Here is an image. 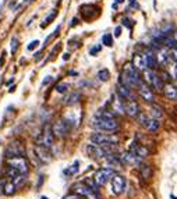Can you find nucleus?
<instances>
[{
    "label": "nucleus",
    "mask_w": 177,
    "mask_h": 199,
    "mask_svg": "<svg viewBox=\"0 0 177 199\" xmlns=\"http://www.w3.org/2000/svg\"><path fill=\"white\" fill-rule=\"evenodd\" d=\"M91 125L98 131L102 132H114L119 130V123L114 118H100L93 116L91 120Z\"/></svg>",
    "instance_id": "1"
},
{
    "label": "nucleus",
    "mask_w": 177,
    "mask_h": 199,
    "mask_svg": "<svg viewBox=\"0 0 177 199\" xmlns=\"http://www.w3.org/2000/svg\"><path fill=\"white\" fill-rule=\"evenodd\" d=\"M142 77L144 79L142 81L145 84H148L152 89H156V90H163V81L162 78H159V75H156V72L151 68H147L142 71Z\"/></svg>",
    "instance_id": "2"
},
{
    "label": "nucleus",
    "mask_w": 177,
    "mask_h": 199,
    "mask_svg": "<svg viewBox=\"0 0 177 199\" xmlns=\"http://www.w3.org/2000/svg\"><path fill=\"white\" fill-rule=\"evenodd\" d=\"M89 139L92 144L96 145H117L120 142L119 136L112 135V134H99V132H92Z\"/></svg>",
    "instance_id": "3"
},
{
    "label": "nucleus",
    "mask_w": 177,
    "mask_h": 199,
    "mask_svg": "<svg viewBox=\"0 0 177 199\" xmlns=\"http://www.w3.org/2000/svg\"><path fill=\"white\" fill-rule=\"evenodd\" d=\"M135 118H137L138 124H141L145 130L149 131V132H156V131L159 130V127H160L159 120H155V118H152V117H148V116L144 114V113H140Z\"/></svg>",
    "instance_id": "4"
},
{
    "label": "nucleus",
    "mask_w": 177,
    "mask_h": 199,
    "mask_svg": "<svg viewBox=\"0 0 177 199\" xmlns=\"http://www.w3.org/2000/svg\"><path fill=\"white\" fill-rule=\"evenodd\" d=\"M7 159H11V157H24L25 155V148L22 145L21 141H13L11 144L7 146L6 152H4Z\"/></svg>",
    "instance_id": "5"
},
{
    "label": "nucleus",
    "mask_w": 177,
    "mask_h": 199,
    "mask_svg": "<svg viewBox=\"0 0 177 199\" xmlns=\"http://www.w3.org/2000/svg\"><path fill=\"white\" fill-rule=\"evenodd\" d=\"M114 175V171L113 169H109V167H102V169L96 170L95 175H93V180L96 181V184L102 187L108 182L109 180H112V177Z\"/></svg>",
    "instance_id": "6"
},
{
    "label": "nucleus",
    "mask_w": 177,
    "mask_h": 199,
    "mask_svg": "<svg viewBox=\"0 0 177 199\" xmlns=\"http://www.w3.org/2000/svg\"><path fill=\"white\" fill-rule=\"evenodd\" d=\"M69 130H70V124L67 123L66 120H59L52 125V131H53V135L56 138L61 139L64 136H67L69 134Z\"/></svg>",
    "instance_id": "7"
},
{
    "label": "nucleus",
    "mask_w": 177,
    "mask_h": 199,
    "mask_svg": "<svg viewBox=\"0 0 177 199\" xmlns=\"http://www.w3.org/2000/svg\"><path fill=\"white\" fill-rule=\"evenodd\" d=\"M137 89H138V94H140V96L142 98V100H145L147 103H153L155 102L153 90L148 84H145L144 81H141L138 84V88H137Z\"/></svg>",
    "instance_id": "8"
},
{
    "label": "nucleus",
    "mask_w": 177,
    "mask_h": 199,
    "mask_svg": "<svg viewBox=\"0 0 177 199\" xmlns=\"http://www.w3.org/2000/svg\"><path fill=\"white\" fill-rule=\"evenodd\" d=\"M9 167L15 169L20 174H27L28 173V162L25 157H11V159H9Z\"/></svg>",
    "instance_id": "9"
},
{
    "label": "nucleus",
    "mask_w": 177,
    "mask_h": 199,
    "mask_svg": "<svg viewBox=\"0 0 177 199\" xmlns=\"http://www.w3.org/2000/svg\"><path fill=\"white\" fill-rule=\"evenodd\" d=\"M53 139H54V135H53V131H52V125L46 124L43 127V131L39 136V145H43L46 148H50L52 145H53Z\"/></svg>",
    "instance_id": "10"
},
{
    "label": "nucleus",
    "mask_w": 177,
    "mask_h": 199,
    "mask_svg": "<svg viewBox=\"0 0 177 199\" xmlns=\"http://www.w3.org/2000/svg\"><path fill=\"white\" fill-rule=\"evenodd\" d=\"M85 152H87V155L89 157H92V159H103V157L106 156V151L100 146V145H96V144H88L87 146H85Z\"/></svg>",
    "instance_id": "11"
},
{
    "label": "nucleus",
    "mask_w": 177,
    "mask_h": 199,
    "mask_svg": "<svg viewBox=\"0 0 177 199\" xmlns=\"http://www.w3.org/2000/svg\"><path fill=\"white\" fill-rule=\"evenodd\" d=\"M33 153H35L36 159L41 163H50L52 162V155L49 152V148L43 146V145H35L33 148Z\"/></svg>",
    "instance_id": "12"
},
{
    "label": "nucleus",
    "mask_w": 177,
    "mask_h": 199,
    "mask_svg": "<svg viewBox=\"0 0 177 199\" xmlns=\"http://www.w3.org/2000/svg\"><path fill=\"white\" fill-rule=\"evenodd\" d=\"M112 189L116 195H120L126 189V178L120 174H114L112 177Z\"/></svg>",
    "instance_id": "13"
},
{
    "label": "nucleus",
    "mask_w": 177,
    "mask_h": 199,
    "mask_svg": "<svg viewBox=\"0 0 177 199\" xmlns=\"http://www.w3.org/2000/svg\"><path fill=\"white\" fill-rule=\"evenodd\" d=\"M121 72H124L126 75H128L130 78H131L134 82H137V84H140V82L142 81V79H141V75H140V71H138L137 68H135L134 66H132V63L124 64L123 71H121Z\"/></svg>",
    "instance_id": "14"
},
{
    "label": "nucleus",
    "mask_w": 177,
    "mask_h": 199,
    "mask_svg": "<svg viewBox=\"0 0 177 199\" xmlns=\"http://www.w3.org/2000/svg\"><path fill=\"white\" fill-rule=\"evenodd\" d=\"M123 109H124V113H126L127 116H130V117H137V116L141 113L140 112L138 103L135 102V100H127V102L124 103Z\"/></svg>",
    "instance_id": "15"
},
{
    "label": "nucleus",
    "mask_w": 177,
    "mask_h": 199,
    "mask_svg": "<svg viewBox=\"0 0 177 199\" xmlns=\"http://www.w3.org/2000/svg\"><path fill=\"white\" fill-rule=\"evenodd\" d=\"M116 95L120 96L123 100H135V95H134V92H132V89H128V88L123 86L121 84H117Z\"/></svg>",
    "instance_id": "16"
},
{
    "label": "nucleus",
    "mask_w": 177,
    "mask_h": 199,
    "mask_svg": "<svg viewBox=\"0 0 177 199\" xmlns=\"http://www.w3.org/2000/svg\"><path fill=\"white\" fill-rule=\"evenodd\" d=\"M132 66L138 71H144V70L148 68V63H147V59H145L144 53H137L134 54V59H132Z\"/></svg>",
    "instance_id": "17"
},
{
    "label": "nucleus",
    "mask_w": 177,
    "mask_h": 199,
    "mask_svg": "<svg viewBox=\"0 0 177 199\" xmlns=\"http://www.w3.org/2000/svg\"><path fill=\"white\" fill-rule=\"evenodd\" d=\"M71 189H73V192L77 193V195H80V196H88L91 192H95V191H92L87 184H85L84 181H82V182H77V184H74L71 187Z\"/></svg>",
    "instance_id": "18"
},
{
    "label": "nucleus",
    "mask_w": 177,
    "mask_h": 199,
    "mask_svg": "<svg viewBox=\"0 0 177 199\" xmlns=\"http://www.w3.org/2000/svg\"><path fill=\"white\" fill-rule=\"evenodd\" d=\"M120 160H121V163H123V164H130V166H132V164H138V163L141 162V159H138V157L135 156L132 152H130V151L121 153Z\"/></svg>",
    "instance_id": "19"
},
{
    "label": "nucleus",
    "mask_w": 177,
    "mask_h": 199,
    "mask_svg": "<svg viewBox=\"0 0 177 199\" xmlns=\"http://www.w3.org/2000/svg\"><path fill=\"white\" fill-rule=\"evenodd\" d=\"M130 152H132V153H134L135 156L138 157V159L147 157L148 155H149V151H148V149L145 148V146H142V145H137L135 142L131 145V149H130Z\"/></svg>",
    "instance_id": "20"
},
{
    "label": "nucleus",
    "mask_w": 177,
    "mask_h": 199,
    "mask_svg": "<svg viewBox=\"0 0 177 199\" xmlns=\"http://www.w3.org/2000/svg\"><path fill=\"white\" fill-rule=\"evenodd\" d=\"M163 94L167 99L170 100H177V88L174 86L173 84L167 82V84L163 85Z\"/></svg>",
    "instance_id": "21"
},
{
    "label": "nucleus",
    "mask_w": 177,
    "mask_h": 199,
    "mask_svg": "<svg viewBox=\"0 0 177 199\" xmlns=\"http://www.w3.org/2000/svg\"><path fill=\"white\" fill-rule=\"evenodd\" d=\"M119 84H121L123 86H126V88H128V89H137L138 88V84L137 82H134L131 78H130L128 75H126L124 72H121L120 74V77H119Z\"/></svg>",
    "instance_id": "22"
},
{
    "label": "nucleus",
    "mask_w": 177,
    "mask_h": 199,
    "mask_svg": "<svg viewBox=\"0 0 177 199\" xmlns=\"http://www.w3.org/2000/svg\"><path fill=\"white\" fill-rule=\"evenodd\" d=\"M149 114H151V117L155 118V120H160V118L165 116V110H163L162 106L152 103L149 107Z\"/></svg>",
    "instance_id": "23"
},
{
    "label": "nucleus",
    "mask_w": 177,
    "mask_h": 199,
    "mask_svg": "<svg viewBox=\"0 0 177 199\" xmlns=\"http://www.w3.org/2000/svg\"><path fill=\"white\" fill-rule=\"evenodd\" d=\"M156 61H158V64H160V66H167L169 64L170 56H169V53L165 49H159L158 54H156Z\"/></svg>",
    "instance_id": "24"
},
{
    "label": "nucleus",
    "mask_w": 177,
    "mask_h": 199,
    "mask_svg": "<svg viewBox=\"0 0 177 199\" xmlns=\"http://www.w3.org/2000/svg\"><path fill=\"white\" fill-rule=\"evenodd\" d=\"M80 99H81V94L78 92V90H75V92H71L70 95H67L66 98H64V105L66 106H73L75 105V103L80 102Z\"/></svg>",
    "instance_id": "25"
},
{
    "label": "nucleus",
    "mask_w": 177,
    "mask_h": 199,
    "mask_svg": "<svg viewBox=\"0 0 177 199\" xmlns=\"http://www.w3.org/2000/svg\"><path fill=\"white\" fill-rule=\"evenodd\" d=\"M145 59H147V63H148V67H151V70L152 68H156V66H158V61H156V56L155 53H153L151 49H147V52L144 53Z\"/></svg>",
    "instance_id": "26"
},
{
    "label": "nucleus",
    "mask_w": 177,
    "mask_h": 199,
    "mask_svg": "<svg viewBox=\"0 0 177 199\" xmlns=\"http://www.w3.org/2000/svg\"><path fill=\"white\" fill-rule=\"evenodd\" d=\"M98 78H99L102 82L108 81V79L110 78V72H109V70H108V68L99 70V71H98Z\"/></svg>",
    "instance_id": "27"
},
{
    "label": "nucleus",
    "mask_w": 177,
    "mask_h": 199,
    "mask_svg": "<svg viewBox=\"0 0 177 199\" xmlns=\"http://www.w3.org/2000/svg\"><path fill=\"white\" fill-rule=\"evenodd\" d=\"M84 182L88 185V187L91 188L92 191H95V192H98V188H99V185L96 184V181L93 180V178H85Z\"/></svg>",
    "instance_id": "28"
},
{
    "label": "nucleus",
    "mask_w": 177,
    "mask_h": 199,
    "mask_svg": "<svg viewBox=\"0 0 177 199\" xmlns=\"http://www.w3.org/2000/svg\"><path fill=\"white\" fill-rule=\"evenodd\" d=\"M102 42L105 46H108V48H112L113 46V36L110 35V33H105L102 38Z\"/></svg>",
    "instance_id": "29"
},
{
    "label": "nucleus",
    "mask_w": 177,
    "mask_h": 199,
    "mask_svg": "<svg viewBox=\"0 0 177 199\" xmlns=\"http://www.w3.org/2000/svg\"><path fill=\"white\" fill-rule=\"evenodd\" d=\"M57 17V10H52V13L48 15V17L45 18V21H43V24H42V27H46L48 24H50L52 21H53L54 18Z\"/></svg>",
    "instance_id": "30"
},
{
    "label": "nucleus",
    "mask_w": 177,
    "mask_h": 199,
    "mask_svg": "<svg viewBox=\"0 0 177 199\" xmlns=\"http://www.w3.org/2000/svg\"><path fill=\"white\" fill-rule=\"evenodd\" d=\"M15 185H14V182H9V184H6L4 185V193L6 195H13V193L15 192Z\"/></svg>",
    "instance_id": "31"
},
{
    "label": "nucleus",
    "mask_w": 177,
    "mask_h": 199,
    "mask_svg": "<svg viewBox=\"0 0 177 199\" xmlns=\"http://www.w3.org/2000/svg\"><path fill=\"white\" fill-rule=\"evenodd\" d=\"M70 85L66 84V82H61V84H59L56 86V92H59V94H66L67 90H69Z\"/></svg>",
    "instance_id": "32"
},
{
    "label": "nucleus",
    "mask_w": 177,
    "mask_h": 199,
    "mask_svg": "<svg viewBox=\"0 0 177 199\" xmlns=\"http://www.w3.org/2000/svg\"><path fill=\"white\" fill-rule=\"evenodd\" d=\"M78 171V162H75L74 164H73L70 169H67L66 171H64V174H67V175H73V174H75V173Z\"/></svg>",
    "instance_id": "33"
},
{
    "label": "nucleus",
    "mask_w": 177,
    "mask_h": 199,
    "mask_svg": "<svg viewBox=\"0 0 177 199\" xmlns=\"http://www.w3.org/2000/svg\"><path fill=\"white\" fill-rule=\"evenodd\" d=\"M121 22H123V25H124V27H127V28H132V27H134V21H132L131 18H128V17H124L123 20H121Z\"/></svg>",
    "instance_id": "34"
},
{
    "label": "nucleus",
    "mask_w": 177,
    "mask_h": 199,
    "mask_svg": "<svg viewBox=\"0 0 177 199\" xmlns=\"http://www.w3.org/2000/svg\"><path fill=\"white\" fill-rule=\"evenodd\" d=\"M170 77L174 79H177V63H174V61L170 67Z\"/></svg>",
    "instance_id": "35"
},
{
    "label": "nucleus",
    "mask_w": 177,
    "mask_h": 199,
    "mask_svg": "<svg viewBox=\"0 0 177 199\" xmlns=\"http://www.w3.org/2000/svg\"><path fill=\"white\" fill-rule=\"evenodd\" d=\"M169 56H170V59L174 61V63H177V46H174V48L170 49V53H169Z\"/></svg>",
    "instance_id": "36"
},
{
    "label": "nucleus",
    "mask_w": 177,
    "mask_h": 199,
    "mask_svg": "<svg viewBox=\"0 0 177 199\" xmlns=\"http://www.w3.org/2000/svg\"><path fill=\"white\" fill-rule=\"evenodd\" d=\"M17 48H18V39L15 36H13L11 38V53H15Z\"/></svg>",
    "instance_id": "37"
},
{
    "label": "nucleus",
    "mask_w": 177,
    "mask_h": 199,
    "mask_svg": "<svg viewBox=\"0 0 177 199\" xmlns=\"http://www.w3.org/2000/svg\"><path fill=\"white\" fill-rule=\"evenodd\" d=\"M100 49H102V46H100V45H98V46H93V48H91L89 54H91V56H95L96 53H99V52H100Z\"/></svg>",
    "instance_id": "38"
},
{
    "label": "nucleus",
    "mask_w": 177,
    "mask_h": 199,
    "mask_svg": "<svg viewBox=\"0 0 177 199\" xmlns=\"http://www.w3.org/2000/svg\"><path fill=\"white\" fill-rule=\"evenodd\" d=\"M38 45H39V40H36V39H35V40H32V42H31L30 45L27 46V49H28V50H33V49H35Z\"/></svg>",
    "instance_id": "39"
},
{
    "label": "nucleus",
    "mask_w": 177,
    "mask_h": 199,
    "mask_svg": "<svg viewBox=\"0 0 177 199\" xmlns=\"http://www.w3.org/2000/svg\"><path fill=\"white\" fill-rule=\"evenodd\" d=\"M63 199H80V195H77V193H69V195H66Z\"/></svg>",
    "instance_id": "40"
},
{
    "label": "nucleus",
    "mask_w": 177,
    "mask_h": 199,
    "mask_svg": "<svg viewBox=\"0 0 177 199\" xmlns=\"http://www.w3.org/2000/svg\"><path fill=\"white\" fill-rule=\"evenodd\" d=\"M53 81V77H50V75H48V77H45V79L42 81V86H45V85H48L49 82H52Z\"/></svg>",
    "instance_id": "41"
},
{
    "label": "nucleus",
    "mask_w": 177,
    "mask_h": 199,
    "mask_svg": "<svg viewBox=\"0 0 177 199\" xmlns=\"http://www.w3.org/2000/svg\"><path fill=\"white\" fill-rule=\"evenodd\" d=\"M87 198H88V199H99V195H98L96 192H91L89 195L87 196Z\"/></svg>",
    "instance_id": "42"
},
{
    "label": "nucleus",
    "mask_w": 177,
    "mask_h": 199,
    "mask_svg": "<svg viewBox=\"0 0 177 199\" xmlns=\"http://www.w3.org/2000/svg\"><path fill=\"white\" fill-rule=\"evenodd\" d=\"M120 35H121V28L120 27H116V28H114V36H116V38H119Z\"/></svg>",
    "instance_id": "43"
},
{
    "label": "nucleus",
    "mask_w": 177,
    "mask_h": 199,
    "mask_svg": "<svg viewBox=\"0 0 177 199\" xmlns=\"http://www.w3.org/2000/svg\"><path fill=\"white\" fill-rule=\"evenodd\" d=\"M77 22H78L77 18H73V20H71V24H70V27H74V25H77Z\"/></svg>",
    "instance_id": "44"
},
{
    "label": "nucleus",
    "mask_w": 177,
    "mask_h": 199,
    "mask_svg": "<svg viewBox=\"0 0 177 199\" xmlns=\"http://www.w3.org/2000/svg\"><path fill=\"white\" fill-rule=\"evenodd\" d=\"M69 59H70V54H69V53L63 54V60H69Z\"/></svg>",
    "instance_id": "45"
},
{
    "label": "nucleus",
    "mask_w": 177,
    "mask_h": 199,
    "mask_svg": "<svg viewBox=\"0 0 177 199\" xmlns=\"http://www.w3.org/2000/svg\"><path fill=\"white\" fill-rule=\"evenodd\" d=\"M173 38H174V42H176V46H177V32H174Z\"/></svg>",
    "instance_id": "46"
},
{
    "label": "nucleus",
    "mask_w": 177,
    "mask_h": 199,
    "mask_svg": "<svg viewBox=\"0 0 177 199\" xmlns=\"http://www.w3.org/2000/svg\"><path fill=\"white\" fill-rule=\"evenodd\" d=\"M13 82H14V79H10V81L6 82V85H10V84H13Z\"/></svg>",
    "instance_id": "47"
},
{
    "label": "nucleus",
    "mask_w": 177,
    "mask_h": 199,
    "mask_svg": "<svg viewBox=\"0 0 177 199\" xmlns=\"http://www.w3.org/2000/svg\"><path fill=\"white\" fill-rule=\"evenodd\" d=\"M69 74H70V75H77V72H75V71H70Z\"/></svg>",
    "instance_id": "48"
},
{
    "label": "nucleus",
    "mask_w": 177,
    "mask_h": 199,
    "mask_svg": "<svg viewBox=\"0 0 177 199\" xmlns=\"http://www.w3.org/2000/svg\"><path fill=\"white\" fill-rule=\"evenodd\" d=\"M123 2H124V0H116V4H117V3L120 4V3H123Z\"/></svg>",
    "instance_id": "49"
},
{
    "label": "nucleus",
    "mask_w": 177,
    "mask_h": 199,
    "mask_svg": "<svg viewBox=\"0 0 177 199\" xmlns=\"http://www.w3.org/2000/svg\"><path fill=\"white\" fill-rule=\"evenodd\" d=\"M2 63H3V60H2V59H0V66H2Z\"/></svg>",
    "instance_id": "50"
},
{
    "label": "nucleus",
    "mask_w": 177,
    "mask_h": 199,
    "mask_svg": "<svg viewBox=\"0 0 177 199\" xmlns=\"http://www.w3.org/2000/svg\"><path fill=\"white\" fill-rule=\"evenodd\" d=\"M42 199H48V198H45V196H43V198H42Z\"/></svg>",
    "instance_id": "51"
}]
</instances>
